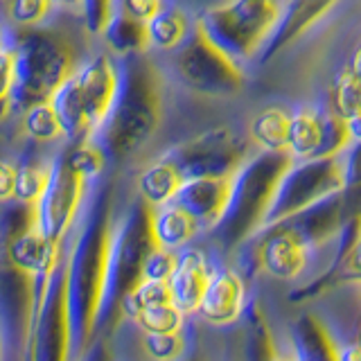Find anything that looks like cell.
<instances>
[{
    "label": "cell",
    "mask_w": 361,
    "mask_h": 361,
    "mask_svg": "<svg viewBox=\"0 0 361 361\" xmlns=\"http://www.w3.org/2000/svg\"><path fill=\"white\" fill-rule=\"evenodd\" d=\"M16 90V52L11 45L0 50V95H14Z\"/></svg>",
    "instance_id": "cell-36"
},
{
    "label": "cell",
    "mask_w": 361,
    "mask_h": 361,
    "mask_svg": "<svg viewBox=\"0 0 361 361\" xmlns=\"http://www.w3.org/2000/svg\"><path fill=\"white\" fill-rule=\"evenodd\" d=\"M93 180L79 174L68 163L63 152L52 156V172L41 199L32 210V224L45 240L66 246L68 235L73 233L79 214L84 210Z\"/></svg>",
    "instance_id": "cell-8"
},
{
    "label": "cell",
    "mask_w": 361,
    "mask_h": 361,
    "mask_svg": "<svg viewBox=\"0 0 361 361\" xmlns=\"http://www.w3.org/2000/svg\"><path fill=\"white\" fill-rule=\"evenodd\" d=\"M167 111V79L154 56L138 54L122 61V84L111 116L97 140L109 161L127 163L149 145Z\"/></svg>",
    "instance_id": "cell-2"
},
{
    "label": "cell",
    "mask_w": 361,
    "mask_h": 361,
    "mask_svg": "<svg viewBox=\"0 0 361 361\" xmlns=\"http://www.w3.org/2000/svg\"><path fill=\"white\" fill-rule=\"evenodd\" d=\"M75 77L84 104L88 135L97 138L118 99V90L122 84V61L106 50L90 52L79 63Z\"/></svg>",
    "instance_id": "cell-14"
},
{
    "label": "cell",
    "mask_w": 361,
    "mask_h": 361,
    "mask_svg": "<svg viewBox=\"0 0 361 361\" xmlns=\"http://www.w3.org/2000/svg\"><path fill=\"white\" fill-rule=\"evenodd\" d=\"M359 343H361V341H359Z\"/></svg>",
    "instance_id": "cell-46"
},
{
    "label": "cell",
    "mask_w": 361,
    "mask_h": 361,
    "mask_svg": "<svg viewBox=\"0 0 361 361\" xmlns=\"http://www.w3.org/2000/svg\"><path fill=\"white\" fill-rule=\"evenodd\" d=\"M116 199L111 188H102L84 217L71 251V302L75 325V361H86L93 348L99 316L111 287L113 248H116Z\"/></svg>",
    "instance_id": "cell-1"
},
{
    "label": "cell",
    "mask_w": 361,
    "mask_h": 361,
    "mask_svg": "<svg viewBox=\"0 0 361 361\" xmlns=\"http://www.w3.org/2000/svg\"><path fill=\"white\" fill-rule=\"evenodd\" d=\"M129 321H133L142 332H176L185 327V314L174 302H169L161 307L135 312Z\"/></svg>",
    "instance_id": "cell-32"
},
{
    "label": "cell",
    "mask_w": 361,
    "mask_h": 361,
    "mask_svg": "<svg viewBox=\"0 0 361 361\" xmlns=\"http://www.w3.org/2000/svg\"><path fill=\"white\" fill-rule=\"evenodd\" d=\"M176 82L203 99H231L246 86V68L214 45L197 25L190 39L172 54Z\"/></svg>",
    "instance_id": "cell-6"
},
{
    "label": "cell",
    "mask_w": 361,
    "mask_h": 361,
    "mask_svg": "<svg viewBox=\"0 0 361 361\" xmlns=\"http://www.w3.org/2000/svg\"><path fill=\"white\" fill-rule=\"evenodd\" d=\"M176 264H178V253L176 251H167V248L154 246L152 253L147 255L145 264H142L140 280L169 282V278H172Z\"/></svg>",
    "instance_id": "cell-34"
},
{
    "label": "cell",
    "mask_w": 361,
    "mask_h": 361,
    "mask_svg": "<svg viewBox=\"0 0 361 361\" xmlns=\"http://www.w3.org/2000/svg\"><path fill=\"white\" fill-rule=\"evenodd\" d=\"M291 163L293 158L287 152H253L240 165L233 180L228 212L212 231L224 251H240L246 242L264 231L278 185Z\"/></svg>",
    "instance_id": "cell-4"
},
{
    "label": "cell",
    "mask_w": 361,
    "mask_h": 361,
    "mask_svg": "<svg viewBox=\"0 0 361 361\" xmlns=\"http://www.w3.org/2000/svg\"><path fill=\"white\" fill-rule=\"evenodd\" d=\"M140 350L147 361H180L185 357V332H142Z\"/></svg>",
    "instance_id": "cell-31"
},
{
    "label": "cell",
    "mask_w": 361,
    "mask_h": 361,
    "mask_svg": "<svg viewBox=\"0 0 361 361\" xmlns=\"http://www.w3.org/2000/svg\"><path fill=\"white\" fill-rule=\"evenodd\" d=\"M178 165L185 178L206 174H233L253 154L246 133L240 135L231 127L206 129L165 152Z\"/></svg>",
    "instance_id": "cell-10"
},
{
    "label": "cell",
    "mask_w": 361,
    "mask_h": 361,
    "mask_svg": "<svg viewBox=\"0 0 361 361\" xmlns=\"http://www.w3.org/2000/svg\"><path fill=\"white\" fill-rule=\"evenodd\" d=\"M338 357L341 361H361V343H338Z\"/></svg>",
    "instance_id": "cell-40"
},
{
    "label": "cell",
    "mask_w": 361,
    "mask_h": 361,
    "mask_svg": "<svg viewBox=\"0 0 361 361\" xmlns=\"http://www.w3.org/2000/svg\"><path fill=\"white\" fill-rule=\"evenodd\" d=\"M11 48L16 52V104L23 109L48 99L86 59L82 39L56 23L16 32Z\"/></svg>",
    "instance_id": "cell-3"
},
{
    "label": "cell",
    "mask_w": 361,
    "mask_h": 361,
    "mask_svg": "<svg viewBox=\"0 0 361 361\" xmlns=\"http://www.w3.org/2000/svg\"><path fill=\"white\" fill-rule=\"evenodd\" d=\"M104 50L118 56L120 61L129 59V56H138L149 52V37H147V23L135 18L127 11L118 9L113 14L111 23L99 37Z\"/></svg>",
    "instance_id": "cell-24"
},
{
    "label": "cell",
    "mask_w": 361,
    "mask_h": 361,
    "mask_svg": "<svg viewBox=\"0 0 361 361\" xmlns=\"http://www.w3.org/2000/svg\"><path fill=\"white\" fill-rule=\"evenodd\" d=\"M293 359L296 361H341L338 341L316 314H302L293 323Z\"/></svg>",
    "instance_id": "cell-21"
},
{
    "label": "cell",
    "mask_w": 361,
    "mask_h": 361,
    "mask_svg": "<svg viewBox=\"0 0 361 361\" xmlns=\"http://www.w3.org/2000/svg\"><path fill=\"white\" fill-rule=\"evenodd\" d=\"M214 264L203 248L188 246L178 251V264L169 278V291L176 307L185 316L199 314L201 300L214 276Z\"/></svg>",
    "instance_id": "cell-18"
},
{
    "label": "cell",
    "mask_w": 361,
    "mask_h": 361,
    "mask_svg": "<svg viewBox=\"0 0 361 361\" xmlns=\"http://www.w3.org/2000/svg\"><path fill=\"white\" fill-rule=\"evenodd\" d=\"M149 224H152L154 244L176 253L188 248L201 233L199 221L176 201L152 208Z\"/></svg>",
    "instance_id": "cell-20"
},
{
    "label": "cell",
    "mask_w": 361,
    "mask_h": 361,
    "mask_svg": "<svg viewBox=\"0 0 361 361\" xmlns=\"http://www.w3.org/2000/svg\"><path fill=\"white\" fill-rule=\"evenodd\" d=\"M348 190H361V138H355L341 154Z\"/></svg>",
    "instance_id": "cell-35"
},
{
    "label": "cell",
    "mask_w": 361,
    "mask_h": 361,
    "mask_svg": "<svg viewBox=\"0 0 361 361\" xmlns=\"http://www.w3.org/2000/svg\"><path fill=\"white\" fill-rule=\"evenodd\" d=\"M345 66H348L355 75L361 77V34L357 37V41H355V45H353V50H350V59H348Z\"/></svg>",
    "instance_id": "cell-41"
},
{
    "label": "cell",
    "mask_w": 361,
    "mask_h": 361,
    "mask_svg": "<svg viewBox=\"0 0 361 361\" xmlns=\"http://www.w3.org/2000/svg\"><path fill=\"white\" fill-rule=\"evenodd\" d=\"M343 3L345 0H282L278 27L262 54H259L257 63L264 66L267 61H274L280 54L296 48L300 41L319 30Z\"/></svg>",
    "instance_id": "cell-15"
},
{
    "label": "cell",
    "mask_w": 361,
    "mask_h": 361,
    "mask_svg": "<svg viewBox=\"0 0 361 361\" xmlns=\"http://www.w3.org/2000/svg\"><path fill=\"white\" fill-rule=\"evenodd\" d=\"M61 152L68 158V163H71L79 174H84L90 180H95L109 165V156L97 138L68 142Z\"/></svg>",
    "instance_id": "cell-29"
},
{
    "label": "cell",
    "mask_w": 361,
    "mask_h": 361,
    "mask_svg": "<svg viewBox=\"0 0 361 361\" xmlns=\"http://www.w3.org/2000/svg\"><path fill=\"white\" fill-rule=\"evenodd\" d=\"M165 5H167V0H118V9L127 11V14L140 18L145 23L154 14H158Z\"/></svg>",
    "instance_id": "cell-37"
},
{
    "label": "cell",
    "mask_w": 361,
    "mask_h": 361,
    "mask_svg": "<svg viewBox=\"0 0 361 361\" xmlns=\"http://www.w3.org/2000/svg\"><path fill=\"white\" fill-rule=\"evenodd\" d=\"M348 285L355 289V293H357L359 300H361V276H357V278H350V280H348Z\"/></svg>",
    "instance_id": "cell-44"
},
{
    "label": "cell",
    "mask_w": 361,
    "mask_h": 361,
    "mask_svg": "<svg viewBox=\"0 0 361 361\" xmlns=\"http://www.w3.org/2000/svg\"><path fill=\"white\" fill-rule=\"evenodd\" d=\"M116 11H118V0H84L82 25L88 37L99 39Z\"/></svg>",
    "instance_id": "cell-33"
},
{
    "label": "cell",
    "mask_w": 361,
    "mask_h": 361,
    "mask_svg": "<svg viewBox=\"0 0 361 361\" xmlns=\"http://www.w3.org/2000/svg\"><path fill=\"white\" fill-rule=\"evenodd\" d=\"M345 169L343 158H310V161H293L278 185L274 208L269 212L264 231L282 221H289L298 214L316 208L319 203L345 195Z\"/></svg>",
    "instance_id": "cell-7"
},
{
    "label": "cell",
    "mask_w": 361,
    "mask_h": 361,
    "mask_svg": "<svg viewBox=\"0 0 361 361\" xmlns=\"http://www.w3.org/2000/svg\"><path fill=\"white\" fill-rule=\"evenodd\" d=\"M240 253H244L242 262L248 259L251 262L248 267L282 282L298 280L314 259L312 246L289 221L271 226L255 235L251 242L240 248Z\"/></svg>",
    "instance_id": "cell-13"
},
{
    "label": "cell",
    "mask_w": 361,
    "mask_h": 361,
    "mask_svg": "<svg viewBox=\"0 0 361 361\" xmlns=\"http://www.w3.org/2000/svg\"><path fill=\"white\" fill-rule=\"evenodd\" d=\"M192 30L195 18L180 5H165L158 14L147 20V37H149V52L174 54L183 45Z\"/></svg>",
    "instance_id": "cell-23"
},
{
    "label": "cell",
    "mask_w": 361,
    "mask_h": 361,
    "mask_svg": "<svg viewBox=\"0 0 361 361\" xmlns=\"http://www.w3.org/2000/svg\"><path fill=\"white\" fill-rule=\"evenodd\" d=\"M149 214H152V208L147 206L145 201L135 199V203L127 210V214H124L122 219H118L111 287H109L111 314L118 312L122 298L140 282L145 259L156 246L152 237Z\"/></svg>",
    "instance_id": "cell-11"
},
{
    "label": "cell",
    "mask_w": 361,
    "mask_h": 361,
    "mask_svg": "<svg viewBox=\"0 0 361 361\" xmlns=\"http://www.w3.org/2000/svg\"><path fill=\"white\" fill-rule=\"evenodd\" d=\"M61 7V11L66 14H73V16H79L82 18V11H84V0H56Z\"/></svg>",
    "instance_id": "cell-43"
},
{
    "label": "cell",
    "mask_w": 361,
    "mask_h": 361,
    "mask_svg": "<svg viewBox=\"0 0 361 361\" xmlns=\"http://www.w3.org/2000/svg\"><path fill=\"white\" fill-rule=\"evenodd\" d=\"M59 11L61 7L56 0H3L5 20L14 32L48 25Z\"/></svg>",
    "instance_id": "cell-27"
},
{
    "label": "cell",
    "mask_w": 361,
    "mask_h": 361,
    "mask_svg": "<svg viewBox=\"0 0 361 361\" xmlns=\"http://www.w3.org/2000/svg\"><path fill=\"white\" fill-rule=\"evenodd\" d=\"M282 0H217L195 16V25L240 66L257 63L274 37Z\"/></svg>",
    "instance_id": "cell-5"
},
{
    "label": "cell",
    "mask_w": 361,
    "mask_h": 361,
    "mask_svg": "<svg viewBox=\"0 0 361 361\" xmlns=\"http://www.w3.org/2000/svg\"><path fill=\"white\" fill-rule=\"evenodd\" d=\"M246 312V282L237 269L221 267L214 271L199 316L212 327H231Z\"/></svg>",
    "instance_id": "cell-17"
},
{
    "label": "cell",
    "mask_w": 361,
    "mask_h": 361,
    "mask_svg": "<svg viewBox=\"0 0 361 361\" xmlns=\"http://www.w3.org/2000/svg\"><path fill=\"white\" fill-rule=\"evenodd\" d=\"M52 104L59 124L63 129V138L68 142H77V140H88V127H86V116H84V104H82V95H79V84L77 77H68L66 82L54 90L48 97Z\"/></svg>",
    "instance_id": "cell-25"
},
{
    "label": "cell",
    "mask_w": 361,
    "mask_h": 361,
    "mask_svg": "<svg viewBox=\"0 0 361 361\" xmlns=\"http://www.w3.org/2000/svg\"><path fill=\"white\" fill-rule=\"evenodd\" d=\"M16 97L14 95H0V124L11 118V113L16 109Z\"/></svg>",
    "instance_id": "cell-42"
},
{
    "label": "cell",
    "mask_w": 361,
    "mask_h": 361,
    "mask_svg": "<svg viewBox=\"0 0 361 361\" xmlns=\"http://www.w3.org/2000/svg\"><path fill=\"white\" fill-rule=\"evenodd\" d=\"M7 32H5V27L3 25H0V50H5L7 48Z\"/></svg>",
    "instance_id": "cell-45"
},
{
    "label": "cell",
    "mask_w": 361,
    "mask_h": 361,
    "mask_svg": "<svg viewBox=\"0 0 361 361\" xmlns=\"http://www.w3.org/2000/svg\"><path fill=\"white\" fill-rule=\"evenodd\" d=\"M20 133L25 135L27 140L37 142V145H54L61 142L63 138V129L59 124V118L52 109L48 99L43 102H34V104L23 106L20 113Z\"/></svg>",
    "instance_id": "cell-26"
},
{
    "label": "cell",
    "mask_w": 361,
    "mask_h": 361,
    "mask_svg": "<svg viewBox=\"0 0 361 361\" xmlns=\"http://www.w3.org/2000/svg\"><path fill=\"white\" fill-rule=\"evenodd\" d=\"M233 180L235 172L185 178V183L174 201L180 203L199 221L201 231L212 233L224 221L226 212H228L233 197Z\"/></svg>",
    "instance_id": "cell-16"
},
{
    "label": "cell",
    "mask_w": 361,
    "mask_h": 361,
    "mask_svg": "<svg viewBox=\"0 0 361 361\" xmlns=\"http://www.w3.org/2000/svg\"><path fill=\"white\" fill-rule=\"evenodd\" d=\"M291 111L282 104H267L246 124V140L253 152H287Z\"/></svg>",
    "instance_id": "cell-22"
},
{
    "label": "cell",
    "mask_w": 361,
    "mask_h": 361,
    "mask_svg": "<svg viewBox=\"0 0 361 361\" xmlns=\"http://www.w3.org/2000/svg\"><path fill=\"white\" fill-rule=\"evenodd\" d=\"M343 274H345V282H348L350 278L361 276V244H359V248H357V251H355L353 255H350V259L345 262Z\"/></svg>",
    "instance_id": "cell-39"
},
{
    "label": "cell",
    "mask_w": 361,
    "mask_h": 361,
    "mask_svg": "<svg viewBox=\"0 0 361 361\" xmlns=\"http://www.w3.org/2000/svg\"><path fill=\"white\" fill-rule=\"evenodd\" d=\"M327 104L348 122L361 120V77L350 71L345 63L334 75Z\"/></svg>",
    "instance_id": "cell-28"
},
{
    "label": "cell",
    "mask_w": 361,
    "mask_h": 361,
    "mask_svg": "<svg viewBox=\"0 0 361 361\" xmlns=\"http://www.w3.org/2000/svg\"><path fill=\"white\" fill-rule=\"evenodd\" d=\"M183 183L185 176L178 165L167 154H161L138 172L135 192H138V199L145 201L149 208H158L165 206V203H172L178 197Z\"/></svg>",
    "instance_id": "cell-19"
},
{
    "label": "cell",
    "mask_w": 361,
    "mask_h": 361,
    "mask_svg": "<svg viewBox=\"0 0 361 361\" xmlns=\"http://www.w3.org/2000/svg\"><path fill=\"white\" fill-rule=\"evenodd\" d=\"M75 325L71 302V264L68 257L56 271L41 316L23 350V361H73Z\"/></svg>",
    "instance_id": "cell-9"
},
{
    "label": "cell",
    "mask_w": 361,
    "mask_h": 361,
    "mask_svg": "<svg viewBox=\"0 0 361 361\" xmlns=\"http://www.w3.org/2000/svg\"><path fill=\"white\" fill-rule=\"evenodd\" d=\"M350 142H353L350 122L334 113L330 104H300L291 109L287 154L293 161L338 156Z\"/></svg>",
    "instance_id": "cell-12"
},
{
    "label": "cell",
    "mask_w": 361,
    "mask_h": 361,
    "mask_svg": "<svg viewBox=\"0 0 361 361\" xmlns=\"http://www.w3.org/2000/svg\"><path fill=\"white\" fill-rule=\"evenodd\" d=\"M52 172V158L48 161H30L25 165H18V180H16V199L20 206L34 208L41 199L48 178Z\"/></svg>",
    "instance_id": "cell-30"
},
{
    "label": "cell",
    "mask_w": 361,
    "mask_h": 361,
    "mask_svg": "<svg viewBox=\"0 0 361 361\" xmlns=\"http://www.w3.org/2000/svg\"><path fill=\"white\" fill-rule=\"evenodd\" d=\"M16 180L18 165L0 158V203H9L16 199Z\"/></svg>",
    "instance_id": "cell-38"
}]
</instances>
